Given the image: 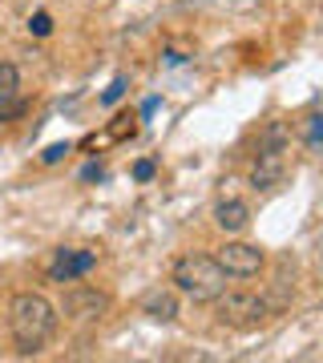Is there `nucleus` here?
<instances>
[{
  "label": "nucleus",
  "instance_id": "12",
  "mask_svg": "<svg viewBox=\"0 0 323 363\" xmlns=\"http://www.w3.org/2000/svg\"><path fill=\"white\" fill-rule=\"evenodd\" d=\"M25 109H28L25 97H9V101H0V121H16Z\"/></svg>",
  "mask_w": 323,
  "mask_h": 363
},
{
  "label": "nucleus",
  "instance_id": "8",
  "mask_svg": "<svg viewBox=\"0 0 323 363\" xmlns=\"http://www.w3.org/2000/svg\"><path fill=\"white\" fill-rule=\"evenodd\" d=\"M214 226L222 234H243L251 226V206H246L243 198H222L219 206H214Z\"/></svg>",
  "mask_w": 323,
  "mask_h": 363
},
{
  "label": "nucleus",
  "instance_id": "1",
  "mask_svg": "<svg viewBox=\"0 0 323 363\" xmlns=\"http://www.w3.org/2000/svg\"><path fill=\"white\" fill-rule=\"evenodd\" d=\"M9 331L25 355H37L53 335H57V307L37 291H21L9 303Z\"/></svg>",
  "mask_w": 323,
  "mask_h": 363
},
{
  "label": "nucleus",
  "instance_id": "10",
  "mask_svg": "<svg viewBox=\"0 0 323 363\" xmlns=\"http://www.w3.org/2000/svg\"><path fill=\"white\" fill-rule=\"evenodd\" d=\"M295 133H299V142L307 145V150H323V113H307L295 125Z\"/></svg>",
  "mask_w": 323,
  "mask_h": 363
},
{
  "label": "nucleus",
  "instance_id": "14",
  "mask_svg": "<svg viewBox=\"0 0 323 363\" xmlns=\"http://www.w3.org/2000/svg\"><path fill=\"white\" fill-rule=\"evenodd\" d=\"M126 85H129L126 77H114V81H109V89L102 93V105H117L121 97H126Z\"/></svg>",
  "mask_w": 323,
  "mask_h": 363
},
{
  "label": "nucleus",
  "instance_id": "15",
  "mask_svg": "<svg viewBox=\"0 0 323 363\" xmlns=\"http://www.w3.org/2000/svg\"><path fill=\"white\" fill-rule=\"evenodd\" d=\"M65 154H69V142H61V145H49V150L40 154V162H45V166H53V162H61Z\"/></svg>",
  "mask_w": 323,
  "mask_h": 363
},
{
  "label": "nucleus",
  "instance_id": "11",
  "mask_svg": "<svg viewBox=\"0 0 323 363\" xmlns=\"http://www.w3.org/2000/svg\"><path fill=\"white\" fill-rule=\"evenodd\" d=\"M16 89H21V73H16V65H0V101H9V97H16Z\"/></svg>",
  "mask_w": 323,
  "mask_h": 363
},
{
  "label": "nucleus",
  "instance_id": "13",
  "mask_svg": "<svg viewBox=\"0 0 323 363\" xmlns=\"http://www.w3.org/2000/svg\"><path fill=\"white\" fill-rule=\"evenodd\" d=\"M28 33H33V37H49L53 33V16L49 13H33L28 16Z\"/></svg>",
  "mask_w": 323,
  "mask_h": 363
},
{
  "label": "nucleus",
  "instance_id": "17",
  "mask_svg": "<svg viewBox=\"0 0 323 363\" xmlns=\"http://www.w3.org/2000/svg\"><path fill=\"white\" fill-rule=\"evenodd\" d=\"M81 178H85V182H93V178H102V166H97V162H89V166L81 169Z\"/></svg>",
  "mask_w": 323,
  "mask_h": 363
},
{
  "label": "nucleus",
  "instance_id": "4",
  "mask_svg": "<svg viewBox=\"0 0 323 363\" xmlns=\"http://www.w3.org/2000/svg\"><path fill=\"white\" fill-rule=\"evenodd\" d=\"M214 262L226 271V279H255V274L263 271L267 255H263L255 242H222Z\"/></svg>",
  "mask_w": 323,
  "mask_h": 363
},
{
  "label": "nucleus",
  "instance_id": "9",
  "mask_svg": "<svg viewBox=\"0 0 323 363\" xmlns=\"http://www.w3.org/2000/svg\"><path fill=\"white\" fill-rule=\"evenodd\" d=\"M142 315H150L154 323H174V319L182 315L178 295H174V291H162V286H158V291H150V295L142 298Z\"/></svg>",
  "mask_w": 323,
  "mask_h": 363
},
{
  "label": "nucleus",
  "instance_id": "6",
  "mask_svg": "<svg viewBox=\"0 0 323 363\" xmlns=\"http://www.w3.org/2000/svg\"><path fill=\"white\" fill-rule=\"evenodd\" d=\"M109 311V295L105 291H97V286H69L65 291V315L69 319H77V323H93V319H102V315Z\"/></svg>",
  "mask_w": 323,
  "mask_h": 363
},
{
  "label": "nucleus",
  "instance_id": "7",
  "mask_svg": "<svg viewBox=\"0 0 323 363\" xmlns=\"http://www.w3.org/2000/svg\"><path fill=\"white\" fill-rule=\"evenodd\" d=\"M283 178H287V150L258 145L255 166H251V186H255V190H275Z\"/></svg>",
  "mask_w": 323,
  "mask_h": 363
},
{
  "label": "nucleus",
  "instance_id": "3",
  "mask_svg": "<svg viewBox=\"0 0 323 363\" xmlns=\"http://www.w3.org/2000/svg\"><path fill=\"white\" fill-rule=\"evenodd\" d=\"M214 315L231 327H255L271 315V303L263 295H255V291H222L214 298Z\"/></svg>",
  "mask_w": 323,
  "mask_h": 363
},
{
  "label": "nucleus",
  "instance_id": "2",
  "mask_svg": "<svg viewBox=\"0 0 323 363\" xmlns=\"http://www.w3.org/2000/svg\"><path fill=\"white\" fill-rule=\"evenodd\" d=\"M170 283L174 291L190 295L194 303H214V298L226 291V271L210 255H178L174 267H170Z\"/></svg>",
  "mask_w": 323,
  "mask_h": 363
},
{
  "label": "nucleus",
  "instance_id": "16",
  "mask_svg": "<svg viewBox=\"0 0 323 363\" xmlns=\"http://www.w3.org/2000/svg\"><path fill=\"white\" fill-rule=\"evenodd\" d=\"M133 178L150 182V178H154V162H138V166H133Z\"/></svg>",
  "mask_w": 323,
  "mask_h": 363
},
{
  "label": "nucleus",
  "instance_id": "5",
  "mask_svg": "<svg viewBox=\"0 0 323 363\" xmlns=\"http://www.w3.org/2000/svg\"><path fill=\"white\" fill-rule=\"evenodd\" d=\"M93 267H97V250H89V247H61L57 255H53V262H49V279L65 286V283L85 279Z\"/></svg>",
  "mask_w": 323,
  "mask_h": 363
}]
</instances>
